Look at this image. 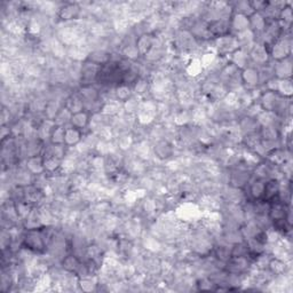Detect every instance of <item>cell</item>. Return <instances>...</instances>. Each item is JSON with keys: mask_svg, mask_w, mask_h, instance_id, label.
<instances>
[{"mask_svg": "<svg viewBox=\"0 0 293 293\" xmlns=\"http://www.w3.org/2000/svg\"><path fill=\"white\" fill-rule=\"evenodd\" d=\"M101 66L96 63L90 62L86 60L84 63H82L81 77H79V83L81 86H92L94 83H96L97 76H99Z\"/></svg>", "mask_w": 293, "mask_h": 293, "instance_id": "obj_1", "label": "cell"}, {"mask_svg": "<svg viewBox=\"0 0 293 293\" xmlns=\"http://www.w3.org/2000/svg\"><path fill=\"white\" fill-rule=\"evenodd\" d=\"M215 48L221 56H229L235 50L240 48V45H238L237 38L235 36L226 35L215 38Z\"/></svg>", "mask_w": 293, "mask_h": 293, "instance_id": "obj_2", "label": "cell"}, {"mask_svg": "<svg viewBox=\"0 0 293 293\" xmlns=\"http://www.w3.org/2000/svg\"><path fill=\"white\" fill-rule=\"evenodd\" d=\"M83 8L79 6V3L74 2H67L63 6H61L57 12V16L64 22H69V21H76L78 20L79 15H81Z\"/></svg>", "mask_w": 293, "mask_h": 293, "instance_id": "obj_3", "label": "cell"}, {"mask_svg": "<svg viewBox=\"0 0 293 293\" xmlns=\"http://www.w3.org/2000/svg\"><path fill=\"white\" fill-rule=\"evenodd\" d=\"M250 60L259 66H265L268 62V49L261 42H255L252 48L249 50Z\"/></svg>", "mask_w": 293, "mask_h": 293, "instance_id": "obj_4", "label": "cell"}, {"mask_svg": "<svg viewBox=\"0 0 293 293\" xmlns=\"http://www.w3.org/2000/svg\"><path fill=\"white\" fill-rule=\"evenodd\" d=\"M290 45H291L290 42H289L288 39H284V38L277 39V41L271 45V54H273L274 59H276L277 61L288 59V57L290 56V50H291Z\"/></svg>", "mask_w": 293, "mask_h": 293, "instance_id": "obj_5", "label": "cell"}, {"mask_svg": "<svg viewBox=\"0 0 293 293\" xmlns=\"http://www.w3.org/2000/svg\"><path fill=\"white\" fill-rule=\"evenodd\" d=\"M241 78L242 84L245 85L249 88H255L256 86L260 84L258 69L254 67L249 66L248 68L243 69L241 74Z\"/></svg>", "mask_w": 293, "mask_h": 293, "instance_id": "obj_6", "label": "cell"}, {"mask_svg": "<svg viewBox=\"0 0 293 293\" xmlns=\"http://www.w3.org/2000/svg\"><path fill=\"white\" fill-rule=\"evenodd\" d=\"M25 167L30 171L34 175L44 174L45 173V165H44V158L42 157V155L38 156L29 157L25 162Z\"/></svg>", "mask_w": 293, "mask_h": 293, "instance_id": "obj_7", "label": "cell"}, {"mask_svg": "<svg viewBox=\"0 0 293 293\" xmlns=\"http://www.w3.org/2000/svg\"><path fill=\"white\" fill-rule=\"evenodd\" d=\"M230 29H234L235 31H237V34L243 32L250 29V20L249 16H245L243 14L233 13V15L230 17Z\"/></svg>", "mask_w": 293, "mask_h": 293, "instance_id": "obj_8", "label": "cell"}, {"mask_svg": "<svg viewBox=\"0 0 293 293\" xmlns=\"http://www.w3.org/2000/svg\"><path fill=\"white\" fill-rule=\"evenodd\" d=\"M274 75L277 79H289L292 72V64L291 61L288 59H284L282 61H278L276 66H274Z\"/></svg>", "mask_w": 293, "mask_h": 293, "instance_id": "obj_9", "label": "cell"}, {"mask_svg": "<svg viewBox=\"0 0 293 293\" xmlns=\"http://www.w3.org/2000/svg\"><path fill=\"white\" fill-rule=\"evenodd\" d=\"M173 151H174V147H172V144L166 140L157 141L154 147V153L159 159H166L171 157L173 155Z\"/></svg>", "mask_w": 293, "mask_h": 293, "instance_id": "obj_10", "label": "cell"}, {"mask_svg": "<svg viewBox=\"0 0 293 293\" xmlns=\"http://www.w3.org/2000/svg\"><path fill=\"white\" fill-rule=\"evenodd\" d=\"M238 127H240V131L243 132L244 134H250V133L259 132V129L261 126L259 125L256 118L244 116V117L240 121V123H238Z\"/></svg>", "mask_w": 293, "mask_h": 293, "instance_id": "obj_11", "label": "cell"}, {"mask_svg": "<svg viewBox=\"0 0 293 293\" xmlns=\"http://www.w3.org/2000/svg\"><path fill=\"white\" fill-rule=\"evenodd\" d=\"M64 108H67V109L74 115L81 113V111H84L85 103L84 101H83L82 96L79 95V93L72 94V95L69 96L66 100V106H64Z\"/></svg>", "mask_w": 293, "mask_h": 293, "instance_id": "obj_12", "label": "cell"}, {"mask_svg": "<svg viewBox=\"0 0 293 293\" xmlns=\"http://www.w3.org/2000/svg\"><path fill=\"white\" fill-rule=\"evenodd\" d=\"M82 129H78L76 127H66V134H64V144L67 147H72L77 146L82 142Z\"/></svg>", "mask_w": 293, "mask_h": 293, "instance_id": "obj_13", "label": "cell"}, {"mask_svg": "<svg viewBox=\"0 0 293 293\" xmlns=\"http://www.w3.org/2000/svg\"><path fill=\"white\" fill-rule=\"evenodd\" d=\"M88 124H89V117L86 111H81V113L74 114L71 116L70 125L72 127L83 129L85 128L86 126H88Z\"/></svg>", "mask_w": 293, "mask_h": 293, "instance_id": "obj_14", "label": "cell"}, {"mask_svg": "<svg viewBox=\"0 0 293 293\" xmlns=\"http://www.w3.org/2000/svg\"><path fill=\"white\" fill-rule=\"evenodd\" d=\"M276 93L283 97H290L292 94V84L290 79H277Z\"/></svg>", "mask_w": 293, "mask_h": 293, "instance_id": "obj_15", "label": "cell"}, {"mask_svg": "<svg viewBox=\"0 0 293 293\" xmlns=\"http://www.w3.org/2000/svg\"><path fill=\"white\" fill-rule=\"evenodd\" d=\"M132 95V92H131V86H127V85H124V84H119L117 87H116V92H115V96L116 99L118 101H121V102H126L129 97Z\"/></svg>", "mask_w": 293, "mask_h": 293, "instance_id": "obj_16", "label": "cell"}, {"mask_svg": "<svg viewBox=\"0 0 293 293\" xmlns=\"http://www.w3.org/2000/svg\"><path fill=\"white\" fill-rule=\"evenodd\" d=\"M64 134H66V127L55 125L49 137L50 142H52V144H64Z\"/></svg>", "mask_w": 293, "mask_h": 293, "instance_id": "obj_17", "label": "cell"}, {"mask_svg": "<svg viewBox=\"0 0 293 293\" xmlns=\"http://www.w3.org/2000/svg\"><path fill=\"white\" fill-rule=\"evenodd\" d=\"M149 90H150V88H149V84H148L147 79L141 78V77L137 79V82L134 84V92L137 94V95L139 96L146 95Z\"/></svg>", "mask_w": 293, "mask_h": 293, "instance_id": "obj_18", "label": "cell"}, {"mask_svg": "<svg viewBox=\"0 0 293 293\" xmlns=\"http://www.w3.org/2000/svg\"><path fill=\"white\" fill-rule=\"evenodd\" d=\"M8 237H10L9 231H8V233H7V238H8ZM5 240H6V237H5V233H3V234H2V243H3V242H5ZM10 243H12V240H10V238H8V245H7V247H6L5 244H2V247H3L2 249H3V250H6V248H9Z\"/></svg>", "mask_w": 293, "mask_h": 293, "instance_id": "obj_19", "label": "cell"}]
</instances>
